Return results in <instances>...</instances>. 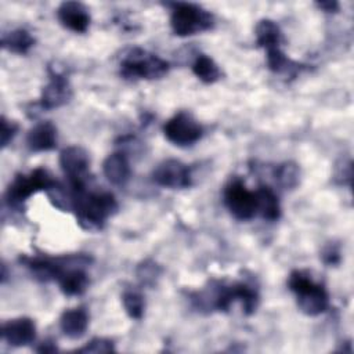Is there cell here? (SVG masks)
<instances>
[{"label": "cell", "mask_w": 354, "mask_h": 354, "mask_svg": "<svg viewBox=\"0 0 354 354\" xmlns=\"http://www.w3.org/2000/svg\"><path fill=\"white\" fill-rule=\"evenodd\" d=\"M87 326L88 314L83 307L66 310L59 318V328L62 333L71 339H79L80 336H83Z\"/></svg>", "instance_id": "14"}, {"label": "cell", "mask_w": 354, "mask_h": 354, "mask_svg": "<svg viewBox=\"0 0 354 354\" xmlns=\"http://www.w3.org/2000/svg\"><path fill=\"white\" fill-rule=\"evenodd\" d=\"M317 6L326 12H335L339 8V4L336 1H318Z\"/></svg>", "instance_id": "30"}, {"label": "cell", "mask_w": 354, "mask_h": 354, "mask_svg": "<svg viewBox=\"0 0 354 354\" xmlns=\"http://www.w3.org/2000/svg\"><path fill=\"white\" fill-rule=\"evenodd\" d=\"M165 137L178 147L195 144L202 137L201 124L188 112H178L163 126Z\"/></svg>", "instance_id": "7"}, {"label": "cell", "mask_w": 354, "mask_h": 354, "mask_svg": "<svg viewBox=\"0 0 354 354\" xmlns=\"http://www.w3.org/2000/svg\"><path fill=\"white\" fill-rule=\"evenodd\" d=\"M122 301L130 318H134V319L142 318L145 303L141 293H138L137 290H124L122 295Z\"/></svg>", "instance_id": "24"}, {"label": "cell", "mask_w": 354, "mask_h": 354, "mask_svg": "<svg viewBox=\"0 0 354 354\" xmlns=\"http://www.w3.org/2000/svg\"><path fill=\"white\" fill-rule=\"evenodd\" d=\"M351 177H353V166H351V160H340V163L336 165V170H335V178L339 184H348L351 185Z\"/></svg>", "instance_id": "27"}, {"label": "cell", "mask_w": 354, "mask_h": 354, "mask_svg": "<svg viewBox=\"0 0 354 354\" xmlns=\"http://www.w3.org/2000/svg\"><path fill=\"white\" fill-rule=\"evenodd\" d=\"M299 177H300V170L295 162L281 163L275 169V180L282 188H286V189L295 188L299 184Z\"/></svg>", "instance_id": "23"}, {"label": "cell", "mask_w": 354, "mask_h": 354, "mask_svg": "<svg viewBox=\"0 0 354 354\" xmlns=\"http://www.w3.org/2000/svg\"><path fill=\"white\" fill-rule=\"evenodd\" d=\"M169 62L142 48L130 50L120 62V75L124 79H159L169 71Z\"/></svg>", "instance_id": "3"}, {"label": "cell", "mask_w": 354, "mask_h": 354, "mask_svg": "<svg viewBox=\"0 0 354 354\" xmlns=\"http://www.w3.org/2000/svg\"><path fill=\"white\" fill-rule=\"evenodd\" d=\"M267 66L274 73L285 75V76H295L297 72L303 69V66L292 59H289L281 48H272L267 51Z\"/></svg>", "instance_id": "19"}, {"label": "cell", "mask_w": 354, "mask_h": 354, "mask_svg": "<svg viewBox=\"0 0 354 354\" xmlns=\"http://www.w3.org/2000/svg\"><path fill=\"white\" fill-rule=\"evenodd\" d=\"M282 33L279 26L271 19H261L256 26V43L266 51L279 48Z\"/></svg>", "instance_id": "18"}, {"label": "cell", "mask_w": 354, "mask_h": 354, "mask_svg": "<svg viewBox=\"0 0 354 354\" xmlns=\"http://www.w3.org/2000/svg\"><path fill=\"white\" fill-rule=\"evenodd\" d=\"M3 339L14 347H22L32 343L36 337V326L30 318L21 317L10 319L1 326Z\"/></svg>", "instance_id": "11"}, {"label": "cell", "mask_w": 354, "mask_h": 354, "mask_svg": "<svg viewBox=\"0 0 354 354\" xmlns=\"http://www.w3.org/2000/svg\"><path fill=\"white\" fill-rule=\"evenodd\" d=\"M58 21L69 30L83 33L90 25L87 8L79 1H64L57 10Z\"/></svg>", "instance_id": "12"}, {"label": "cell", "mask_w": 354, "mask_h": 354, "mask_svg": "<svg viewBox=\"0 0 354 354\" xmlns=\"http://www.w3.org/2000/svg\"><path fill=\"white\" fill-rule=\"evenodd\" d=\"M57 350V347H55V344L53 343V342H43L41 343V347H39L37 348V351H44V353H53V351H55Z\"/></svg>", "instance_id": "31"}, {"label": "cell", "mask_w": 354, "mask_h": 354, "mask_svg": "<svg viewBox=\"0 0 354 354\" xmlns=\"http://www.w3.org/2000/svg\"><path fill=\"white\" fill-rule=\"evenodd\" d=\"M224 203L238 220H250L257 214L256 192L249 191L239 178L231 180L224 188Z\"/></svg>", "instance_id": "6"}, {"label": "cell", "mask_w": 354, "mask_h": 354, "mask_svg": "<svg viewBox=\"0 0 354 354\" xmlns=\"http://www.w3.org/2000/svg\"><path fill=\"white\" fill-rule=\"evenodd\" d=\"M61 290L66 296H79L88 286L87 274L82 267H71L65 270L57 279Z\"/></svg>", "instance_id": "16"}, {"label": "cell", "mask_w": 354, "mask_h": 354, "mask_svg": "<svg viewBox=\"0 0 354 354\" xmlns=\"http://www.w3.org/2000/svg\"><path fill=\"white\" fill-rule=\"evenodd\" d=\"M152 180L166 188H187L191 185V173L187 165L177 159H167L159 163L153 173Z\"/></svg>", "instance_id": "9"}, {"label": "cell", "mask_w": 354, "mask_h": 354, "mask_svg": "<svg viewBox=\"0 0 354 354\" xmlns=\"http://www.w3.org/2000/svg\"><path fill=\"white\" fill-rule=\"evenodd\" d=\"M35 44V39L30 36V33L25 29H15L1 39L3 48L15 53V54H25L29 51V48Z\"/></svg>", "instance_id": "20"}, {"label": "cell", "mask_w": 354, "mask_h": 354, "mask_svg": "<svg viewBox=\"0 0 354 354\" xmlns=\"http://www.w3.org/2000/svg\"><path fill=\"white\" fill-rule=\"evenodd\" d=\"M254 192L257 201V213L268 221L278 220L281 216V206L275 192L267 185L259 187V189Z\"/></svg>", "instance_id": "17"}, {"label": "cell", "mask_w": 354, "mask_h": 354, "mask_svg": "<svg viewBox=\"0 0 354 354\" xmlns=\"http://www.w3.org/2000/svg\"><path fill=\"white\" fill-rule=\"evenodd\" d=\"M57 181L46 169H35L29 174H18L7 188L6 201L10 206H21L29 196L39 191H50Z\"/></svg>", "instance_id": "5"}, {"label": "cell", "mask_w": 354, "mask_h": 354, "mask_svg": "<svg viewBox=\"0 0 354 354\" xmlns=\"http://www.w3.org/2000/svg\"><path fill=\"white\" fill-rule=\"evenodd\" d=\"M106 180L115 185H123L130 177V165L124 153L115 152L106 156L102 163Z\"/></svg>", "instance_id": "15"}, {"label": "cell", "mask_w": 354, "mask_h": 354, "mask_svg": "<svg viewBox=\"0 0 354 354\" xmlns=\"http://www.w3.org/2000/svg\"><path fill=\"white\" fill-rule=\"evenodd\" d=\"M28 148L33 152L51 151L57 145V129L51 122H41L33 126L26 136Z\"/></svg>", "instance_id": "13"}, {"label": "cell", "mask_w": 354, "mask_h": 354, "mask_svg": "<svg viewBox=\"0 0 354 354\" xmlns=\"http://www.w3.org/2000/svg\"><path fill=\"white\" fill-rule=\"evenodd\" d=\"M192 72L203 83H214L221 77V72L217 64L207 55L201 54L192 64Z\"/></svg>", "instance_id": "21"}, {"label": "cell", "mask_w": 354, "mask_h": 354, "mask_svg": "<svg viewBox=\"0 0 354 354\" xmlns=\"http://www.w3.org/2000/svg\"><path fill=\"white\" fill-rule=\"evenodd\" d=\"M160 275V268L153 261H144L137 268V277L142 283L152 285Z\"/></svg>", "instance_id": "25"}, {"label": "cell", "mask_w": 354, "mask_h": 354, "mask_svg": "<svg viewBox=\"0 0 354 354\" xmlns=\"http://www.w3.org/2000/svg\"><path fill=\"white\" fill-rule=\"evenodd\" d=\"M72 97L71 86L64 75L59 72H51L48 84L43 88L40 97V106L43 109H54L65 105Z\"/></svg>", "instance_id": "10"}, {"label": "cell", "mask_w": 354, "mask_h": 354, "mask_svg": "<svg viewBox=\"0 0 354 354\" xmlns=\"http://www.w3.org/2000/svg\"><path fill=\"white\" fill-rule=\"evenodd\" d=\"M234 300H239L245 314H252L256 311L259 304V295L256 289L245 282H235L231 285Z\"/></svg>", "instance_id": "22"}, {"label": "cell", "mask_w": 354, "mask_h": 354, "mask_svg": "<svg viewBox=\"0 0 354 354\" xmlns=\"http://www.w3.org/2000/svg\"><path fill=\"white\" fill-rule=\"evenodd\" d=\"M170 25L177 36H191L199 32L209 30L213 24V15L205 8L192 3H174L171 4Z\"/></svg>", "instance_id": "4"}, {"label": "cell", "mask_w": 354, "mask_h": 354, "mask_svg": "<svg viewBox=\"0 0 354 354\" xmlns=\"http://www.w3.org/2000/svg\"><path fill=\"white\" fill-rule=\"evenodd\" d=\"M113 342L105 337H94L87 344H84L82 348H79V353H111L113 351Z\"/></svg>", "instance_id": "26"}, {"label": "cell", "mask_w": 354, "mask_h": 354, "mask_svg": "<svg viewBox=\"0 0 354 354\" xmlns=\"http://www.w3.org/2000/svg\"><path fill=\"white\" fill-rule=\"evenodd\" d=\"M17 129L18 126L14 123V122H10L7 120L4 116L1 118V130H0V142H1V147H7L8 142L12 140V137L15 136L17 133Z\"/></svg>", "instance_id": "28"}, {"label": "cell", "mask_w": 354, "mask_h": 354, "mask_svg": "<svg viewBox=\"0 0 354 354\" xmlns=\"http://www.w3.org/2000/svg\"><path fill=\"white\" fill-rule=\"evenodd\" d=\"M72 209L79 225L87 231H100L108 217L118 210V203L111 192H87L84 188L72 189Z\"/></svg>", "instance_id": "1"}, {"label": "cell", "mask_w": 354, "mask_h": 354, "mask_svg": "<svg viewBox=\"0 0 354 354\" xmlns=\"http://www.w3.org/2000/svg\"><path fill=\"white\" fill-rule=\"evenodd\" d=\"M289 289L296 295V301L301 313L310 317L319 315L326 311L329 297L325 288L315 283L306 272L292 271L288 279Z\"/></svg>", "instance_id": "2"}, {"label": "cell", "mask_w": 354, "mask_h": 354, "mask_svg": "<svg viewBox=\"0 0 354 354\" xmlns=\"http://www.w3.org/2000/svg\"><path fill=\"white\" fill-rule=\"evenodd\" d=\"M322 259H324V261H325L326 264H336V263H339L340 256H339L337 249H335L333 246H329V248H326V249L324 250Z\"/></svg>", "instance_id": "29"}, {"label": "cell", "mask_w": 354, "mask_h": 354, "mask_svg": "<svg viewBox=\"0 0 354 354\" xmlns=\"http://www.w3.org/2000/svg\"><path fill=\"white\" fill-rule=\"evenodd\" d=\"M88 163H90L88 153L82 147L72 145L61 151L59 166L65 173V176L69 178V184L72 189L86 187Z\"/></svg>", "instance_id": "8"}]
</instances>
